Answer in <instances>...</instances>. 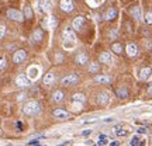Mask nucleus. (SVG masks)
<instances>
[{
    "label": "nucleus",
    "instance_id": "obj_1",
    "mask_svg": "<svg viewBox=\"0 0 152 146\" xmlns=\"http://www.w3.org/2000/svg\"><path fill=\"white\" fill-rule=\"evenodd\" d=\"M23 113L26 114V115H28V117H35V115H38V114L41 113V105L35 100H30V101H27V103L24 104Z\"/></svg>",
    "mask_w": 152,
    "mask_h": 146
},
{
    "label": "nucleus",
    "instance_id": "obj_2",
    "mask_svg": "<svg viewBox=\"0 0 152 146\" xmlns=\"http://www.w3.org/2000/svg\"><path fill=\"white\" fill-rule=\"evenodd\" d=\"M77 81H79V76L75 75V73H72V75H68L65 76V77H62V80H61V84L62 86H75V84H77Z\"/></svg>",
    "mask_w": 152,
    "mask_h": 146
},
{
    "label": "nucleus",
    "instance_id": "obj_3",
    "mask_svg": "<svg viewBox=\"0 0 152 146\" xmlns=\"http://www.w3.org/2000/svg\"><path fill=\"white\" fill-rule=\"evenodd\" d=\"M99 105H107L110 103V93L109 92H102L97 94V98H96Z\"/></svg>",
    "mask_w": 152,
    "mask_h": 146
},
{
    "label": "nucleus",
    "instance_id": "obj_4",
    "mask_svg": "<svg viewBox=\"0 0 152 146\" xmlns=\"http://www.w3.org/2000/svg\"><path fill=\"white\" fill-rule=\"evenodd\" d=\"M7 17H9L10 20H14V21H23L24 14H23V13H20L18 10L10 9V10H7Z\"/></svg>",
    "mask_w": 152,
    "mask_h": 146
},
{
    "label": "nucleus",
    "instance_id": "obj_5",
    "mask_svg": "<svg viewBox=\"0 0 152 146\" xmlns=\"http://www.w3.org/2000/svg\"><path fill=\"white\" fill-rule=\"evenodd\" d=\"M62 39L65 42H73L76 38H75V31L72 28H65L64 33H62Z\"/></svg>",
    "mask_w": 152,
    "mask_h": 146
},
{
    "label": "nucleus",
    "instance_id": "obj_6",
    "mask_svg": "<svg viewBox=\"0 0 152 146\" xmlns=\"http://www.w3.org/2000/svg\"><path fill=\"white\" fill-rule=\"evenodd\" d=\"M27 58V54H26V51H23V49H18L16 54L13 55V62L14 63H23L24 60Z\"/></svg>",
    "mask_w": 152,
    "mask_h": 146
},
{
    "label": "nucleus",
    "instance_id": "obj_7",
    "mask_svg": "<svg viewBox=\"0 0 152 146\" xmlns=\"http://www.w3.org/2000/svg\"><path fill=\"white\" fill-rule=\"evenodd\" d=\"M16 84H17V87L24 89V87L30 86V80H28V77L26 75H18L16 79Z\"/></svg>",
    "mask_w": 152,
    "mask_h": 146
},
{
    "label": "nucleus",
    "instance_id": "obj_8",
    "mask_svg": "<svg viewBox=\"0 0 152 146\" xmlns=\"http://www.w3.org/2000/svg\"><path fill=\"white\" fill-rule=\"evenodd\" d=\"M38 9L41 13H49L51 11V3L49 0H38Z\"/></svg>",
    "mask_w": 152,
    "mask_h": 146
},
{
    "label": "nucleus",
    "instance_id": "obj_9",
    "mask_svg": "<svg viewBox=\"0 0 152 146\" xmlns=\"http://www.w3.org/2000/svg\"><path fill=\"white\" fill-rule=\"evenodd\" d=\"M73 7H75V4L72 0H61V9L65 13H71L73 10Z\"/></svg>",
    "mask_w": 152,
    "mask_h": 146
},
{
    "label": "nucleus",
    "instance_id": "obj_10",
    "mask_svg": "<svg viewBox=\"0 0 152 146\" xmlns=\"http://www.w3.org/2000/svg\"><path fill=\"white\" fill-rule=\"evenodd\" d=\"M56 25H58V21H56V18L55 17H47V20L44 21V27L48 28V30H54V28H56Z\"/></svg>",
    "mask_w": 152,
    "mask_h": 146
},
{
    "label": "nucleus",
    "instance_id": "obj_11",
    "mask_svg": "<svg viewBox=\"0 0 152 146\" xmlns=\"http://www.w3.org/2000/svg\"><path fill=\"white\" fill-rule=\"evenodd\" d=\"M99 60H100L102 63H104V65H110V63L113 62V56H111V54H110V52H102V54H100Z\"/></svg>",
    "mask_w": 152,
    "mask_h": 146
},
{
    "label": "nucleus",
    "instance_id": "obj_12",
    "mask_svg": "<svg viewBox=\"0 0 152 146\" xmlns=\"http://www.w3.org/2000/svg\"><path fill=\"white\" fill-rule=\"evenodd\" d=\"M54 83H55V73L49 72V73H47V75L44 76V84L47 87H51Z\"/></svg>",
    "mask_w": 152,
    "mask_h": 146
},
{
    "label": "nucleus",
    "instance_id": "obj_13",
    "mask_svg": "<svg viewBox=\"0 0 152 146\" xmlns=\"http://www.w3.org/2000/svg\"><path fill=\"white\" fill-rule=\"evenodd\" d=\"M127 54L130 58H134L138 55V46H137L135 44H128L127 45Z\"/></svg>",
    "mask_w": 152,
    "mask_h": 146
},
{
    "label": "nucleus",
    "instance_id": "obj_14",
    "mask_svg": "<svg viewBox=\"0 0 152 146\" xmlns=\"http://www.w3.org/2000/svg\"><path fill=\"white\" fill-rule=\"evenodd\" d=\"M151 76H152L151 68H142L141 72H140V79H141V80H148Z\"/></svg>",
    "mask_w": 152,
    "mask_h": 146
},
{
    "label": "nucleus",
    "instance_id": "obj_15",
    "mask_svg": "<svg viewBox=\"0 0 152 146\" xmlns=\"http://www.w3.org/2000/svg\"><path fill=\"white\" fill-rule=\"evenodd\" d=\"M117 17V11H115V9H109V10L104 13V20H107V21H111V20H114Z\"/></svg>",
    "mask_w": 152,
    "mask_h": 146
},
{
    "label": "nucleus",
    "instance_id": "obj_16",
    "mask_svg": "<svg viewBox=\"0 0 152 146\" xmlns=\"http://www.w3.org/2000/svg\"><path fill=\"white\" fill-rule=\"evenodd\" d=\"M64 98H65V94H64V92H61V90H56V92L52 94V101H55V103L64 101Z\"/></svg>",
    "mask_w": 152,
    "mask_h": 146
},
{
    "label": "nucleus",
    "instance_id": "obj_17",
    "mask_svg": "<svg viewBox=\"0 0 152 146\" xmlns=\"http://www.w3.org/2000/svg\"><path fill=\"white\" fill-rule=\"evenodd\" d=\"M87 60H89V58H87L86 54H79L77 56H76V63L79 66H83L87 63Z\"/></svg>",
    "mask_w": 152,
    "mask_h": 146
},
{
    "label": "nucleus",
    "instance_id": "obj_18",
    "mask_svg": "<svg viewBox=\"0 0 152 146\" xmlns=\"http://www.w3.org/2000/svg\"><path fill=\"white\" fill-rule=\"evenodd\" d=\"M54 117H56V118H62V119H66L68 117H69V113L68 111H65V110H54Z\"/></svg>",
    "mask_w": 152,
    "mask_h": 146
},
{
    "label": "nucleus",
    "instance_id": "obj_19",
    "mask_svg": "<svg viewBox=\"0 0 152 146\" xmlns=\"http://www.w3.org/2000/svg\"><path fill=\"white\" fill-rule=\"evenodd\" d=\"M83 23H85V18H83L82 16H79V17H75V20H73V23H72V25H73L75 30H80L82 25H83Z\"/></svg>",
    "mask_w": 152,
    "mask_h": 146
},
{
    "label": "nucleus",
    "instance_id": "obj_20",
    "mask_svg": "<svg viewBox=\"0 0 152 146\" xmlns=\"http://www.w3.org/2000/svg\"><path fill=\"white\" fill-rule=\"evenodd\" d=\"M42 37H44V34H42V30H35L33 33V37H31V39H33L34 42H39V41H42Z\"/></svg>",
    "mask_w": 152,
    "mask_h": 146
},
{
    "label": "nucleus",
    "instance_id": "obj_21",
    "mask_svg": "<svg viewBox=\"0 0 152 146\" xmlns=\"http://www.w3.org/2000/svg\"><path fill=\"white\" fill-rule=\"evenodd\" d=\"M94 81H97L100 84H109V83H111V77H109V76H96Z\"/></svg>",
    "mask_w": 152,
    "mask_h": 146
},
{
    "label": "nucleus",
    "instance_id": "obj_22",
    "mask_svg": "<svg viewBox=\"0 0 152 146\" xmlns=\"http://www.w3.org/2000/svg\"><path fill=\"white\" fill-rule=\"evenodd\" d=\"M130 13H131V16L134 17L135 20H140V18H141V10H140V7H138V6H134V7L131 9Z\"/></svg>",
    "mask_w": 152,
    "mask_h": 146
},
{
    "label": "nucleus",
    "instance_id": "obj_23",
    "mask_svg": "<svg viewBox=\"0 0 152 146\" xmlns=\"http://www.w3.org/2000/svg\"><path fill=\"white\" fill-rule=\"evenodd\" d=\"M111 51H113L114 54H123V45L121 44H113L111 45Z\"/></svg>",
    "mask_w": 152,
    "mask_h": 146
},
{
    "label": "nucleus",
    "instance_id": "obj_24",
    "mask_svg": "<svg viewBox=\"0 0 152 146\" xmlns=\"http://www.w3.org/2000/svg\"><path fill=\"white\" fill-rule=\"evenodd\" d=\"M117 96H118L120 98H127V97H128V92H127V89H124V87H120L118 90H117Z\"/></svg>",
    "mask_w": 152,
    "mask_h": 146
},
{
    "label": "nucleus",
    "instance_id": "obj_25",
    "mask_svg": "<svg viewBox=\"0 0 152 146\" xmlns=\"http://www.w3.org/2000/svg\"><path fill=\"white\" fill-rule=\"evenodd\" d=\"M28 76H30V79H35V77L38 76V69L35 68V66H33V68L28 69Z\"/></svg>",
    "mask_w": 152,
    "mask_h": 146
},
{
    "label": "nucleus",
    "instance_id": "obj_26",
    "mask_svg": "<svg viewBox=\"0 0 152 146\" xmlns=\"http://www.w3.org/2000/svg\"><path fill=\"white\" fill-rule=\"evenodd\" d=\"M99 69H100V66H99L97 62H92V63H90V66H89V70H90V73H97Z\"/></svg>",
    "mask_w": 152,
    "mask_h": 146
},
{
    "label": "nucleus",
    "instance_id": "obj_27",
    "mask_svg": "<svg viewBox=\"0 0 152 146\" xmlns=\"http://www.w3.org/2000/svg\"><path fill=\"white\" fill-rule=\"evenodd\" d=\"M85 100H86V96H85V94H82V93L73 94V101H80V103H83Z\"/></svg>",
    "mask_w": 152,
    "mask_h": 146
},
{
    "label": "nucleus",
    "instance_id": "obj_28",
    "mask_svg": "<svg viewBox=\"0 0 152 146\" xmlns=\"http://www.w3.org/2000/svg\"><path fill=\"white\" fill-rule=\"evenodd\" d=\"M24 17L26 18H31L33 17V10H31L30 6H26V9H24Z\"/></svg>",
    "mask_w": 152,
    "mask_h": 146
},
{
    "label": "nucleus",
    "instance_id": "obj_29",
    "mask_svg": "<svg viewBox=\"0 0 152 146\" xmlns=\"http://www.w3.org/2000/svg\"><path fill=\"white\" fill-rule=\"evenodd\" d=\"M114 131H115V134H117L118 136H125L127 135V131H123V128H120V126L114 128Z\"/></svg>",
    "mask_w": 152,
    "mask_h": 146
},
{
    "label": "nucleus",
    "instance_id": "obj_30",
    "mask_svg": "<svg viewBox=\"0 0 152 146\" xmlns=\"http://www.w3.org/2000/svg\"><path fill=\"white\" fill-rule=\"evenodd\" d=\"M130 145L131 146H138V145H142V142L140 141V138H132V139H131V142H130Z\"/></svg>",
    "mask_w": 152,
    "mask_h": 146
},
{
    "label": "nucleus",
    "instance_id": "obj_31",
    "mask_svg": "<svg viewBox=\"0 0 152 146\" xmlns=\"http://www.w3.org/2000/svg\"><path fill=\"white\" fill-rule=\"evenodd\" d=\"M82 104H83V103H80V101H73V105H72V107H73V110H75V111H80V110H82Z\"/></svg>",
    "mask_w": 152,
    "mask_h": 146
},
{
    "label": "nucleus",
    "instance_id": "obj_32",
    "mask_svg": "<svg viewBox=\"0 0 152 146\" xmlns=\"http://www.w3.org/2000/svg\"><path fill=\"white\" fill-rule=\"evenodd\" d=\"M145 23L147 24H152V11H148L145 14Z\"/></svg>",
    "mask_w": 152,
    "mask_h": 146
},
{
    "label": "nucleus",
    "instance_id": "obj_33",
    "mask_svg": "<svg viewBox=\"0 0 152 146\" xmlns=\"http://www.w3.org/2000/svg\"><path fill=\"white\" fill-rule=\"evenodd\" d=\"M6 65H7V62H6V58L0 56V70H3V69L6 68Z\"/></svg>",
    "mask_w": 152,
    "mask_h": 146
},
{
    "label": "nucleus",
    "instance_id": "obj_34",
    "mask_svg": "<svg viewBox=\"0 0 152 146\" xmlns=\"http://www.w3.org/2000/svg\"><path fill=\"white\" fill-rule=\"evenodd\" d=\"M4 34H6V25L4 24H0V39L4 37Z\"/></svg>",
    "mask_w": 152,
    "mask_h": 146
},
{
    "label": "nucleus",
    "instance_id": "obj_35",
    "mask_svg": "<svg viewBox=\"0 0 152 146\" xmlns=\"http://www.w3.org/2000/svg\"><path fill=\"white\" fill-rule=\"evenodd\" d=\"M90 134H92V131L89 129V131H83V134H82V135H83V136H86V135H90Z\"/></svg>",
    "mask_w": 152,
    "mask_h": 146
},
{
    "label": "nucleus",
    "instance_id": "obj_36",
    "mask_svg": "<svg viewBox=\"0 0 152 146\" xmlns=\"http://www.w3.org/2000/svg\"><path fill=\"white\" fill-rule=\"evenodd\" d=\"M38 143H39L38 141H30L28 142V145H38Z\"/></svg>",
    "mask_w": 152,
    "mask_h": 146
},
{
    "label": "nucleus",
    "instance_id": "obj_37",
    "mask_svg": "<svg viewBox=\"0 0 152 146\" xmlns=\"http://www.w3.org/2000/svg\"><path fill=\"white\" fill-rule=\"evenodd\" d=\"M148 94H149V96H152V84L148 87Z\"/></svg>",
    "mask_w": 152,
    "mask_h": 146
},
{
    "label": "nucleus",
    "instance_id": "obj_38",
    "mask_svg": "<svg viewBox=\"0 0 152 146\" xmlns=\"http://www.w3.org/2000/svg\"><path fill=\"white\" fill-rule=\"evenodd\" d=\"M138 132H141V134H145V132H147V129H145V128H140V129H138Z\"/></svg>",
    "mask_w": 152,
    "mask_h": 146
}]
</instances>
